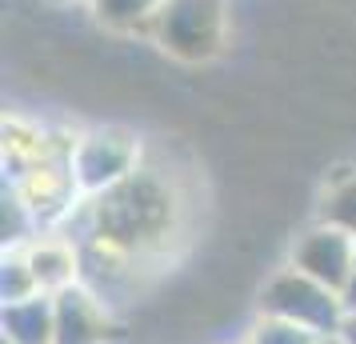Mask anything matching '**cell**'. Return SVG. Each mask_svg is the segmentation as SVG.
Returning <instances> with one entry per match:
<instances>
[{
	"mask_svg": "<svg viewBox=\"0 0 356 344\" xmlns=\"http://www.w3.org/2000/svg\"><path fill=\"white\" fill-rule=\"evenodd\" d=\"M172 224V193L148 172H132L129 181L100 193L97 200V240L113 252H140L164 240Z\"/></svg>",
	"mask_w": 356,
	"mask_h": 344,
	"instance_id": "1",
	"label": "cell"
},
{
	"mask_svg": "<svg viewBox=\"0 0 356 344\" xmlns=\"http://www.w3.org/2000/svg\"><path fill=\"white\" fill-rule=\"evenodd\" d=\"M152 40L184 65H204L220 56L228 40V0H164Z\"/></svg>",
	"mask_w": 356,
	"mask_h": 344,
	"instance_id": "2",
	"label": "cell"
},
{
	"mask_svg": "<svg viewBox=\"0 0 356 344\" xmlns=\"http://www.w3.org/2000/svg\"><path fill=\"white\" fill-rule=\"evenodd\" d=\"M260 312L264 316H280L292 325L308 328L316 336H332L344 325V300L337 288H328L321 280L305 277L300 268H276L260 288Z\"/></svg>",
	"mask_w": 356,
	"mask_h": 344,
	"instance_id": "3",
	"label": "cell"
},
{
	"mask_svg": "<svg viewBox=\"0 0 356 344\" xmlns=\"http://www.w3.org/2000/svg\"><path fill=\"white\" fill-rule=\"evenodd\" d=\"M140 161V145L120 129H97L84 132L68 152V177L81 184L84 193H108L120 181H129Z\"/></svg>",
	"mask_w": 356,
	"mask_h": 344,
	"instance_id": "4",
	"label": "cell"
},
{
	"mask_svg": "<svg viewBox=\"0 0 356 344\" xmlns=\"http://www.w3.org/2000/svg\"><path fill=\"white\" fill-rule=\"evenodd\" d=\"M353 261H356V236L348 232L332 229V224H308L305 232H296V240H292V252H289V264L292 268H300L305 277L321 280L328 288H344V280L353 272Z\"/></svg>",
	"mask_w": 356,
	"mask_h": 344,
	"instance_id": "5",
	"label": "cell"
},
{
	"mask_svg": "<svg viewBox=\"0 0 356 344\" xmlns=\"http://www.w3.org/2000/svg\"><path fill=\"white\" fill-rule=\"evenodd\" d=\"M108 312L92 288L72 284L52 296V344H108Z\"/></svg>",
	"mask_w": 356,
	"mask_h": 344,
	"instance_id": "6",
	"label": "cell"
},
{
	"mask_svg": "<svg viewBox=\"0 0 356 344\" xmlns=\"http://www.w3.org/2000/svg\"><path fill=\"white\" fill-rule=\"evenodd\" d=\"M20 252H24V261H29V268L36 277V288L44 296H56L65 288H72V284H81V256H76L72 240L40 236V240H29Z\"/></svg>",
	"mask_w": 356,
	"mask_h": 344,
	"instance_id": "7",
	"label": "cell"
},
{
	"mask_svg": "<svg viewBox=\"0 0 356 344\" xmlns=\"http://www.w3.org/2000/svg\"><path fill=\"white\" fill-rule=\"evenodd\" d=\"M4 344H52V296H29L0 309Z\"/></svg>",
	"mask_w": 356,
	"mask_h": 344,
	"instance_id": "8",
	"label": "cell"
},
{
	"mask_svg": "<svg viewBox=\"0 0 356 344\" xmlns=\"http://www.w3.org/2000/svg\"><path fill=\"white\" fill-rule=\"evenodd\" d=\"M164 0H88V13L108 28L124 36H152L156 13Z\"/></svg>",
	"mask_w": 356,
	"mask_h": 344,
	"instance_id": "9",
	"label": "cell"
},
{
	"mask_svg": "<svg viewBox=\"0 0 356 344\" xmlns=\"http://www.w3.org/2000/svg\"><path fill=\"white\" fill-rule=\"evenodd\" d=\"M316 220H324V224H332V229L356 236V168L353 172H340V177L328 181V188H324V197H321V213H316Z\"/></svg>",
	"mask_w": 356,
	"mask_h": 344,
	"instance_id": "10",
	"label": "cell"
},
{
	"mask_svg": "<svg viewBox=\"0 0 356 344\" xmlns=\"http://www.w3.org/2000/svg\"><path fill=\"white\" fill-rule=\"evenodd\" d=\"M29 296H40L33 268H29L20 248H8V256L0 264V300L4 304H17V300H29Z\"/></svg>",
	"mask_w": 356,
	"mask_h": 344,
	"instance_id": "11",
	"label": "cell"
},
{
	"mask_svg": "<svg viewBox=\"0 0 356 344\" xmlns=\"http://www.w3.org/2000/svg\"><path fill=\"white\" fill-rule=\"evenodd\" d=\"M244 344H321L316 332L292 325V320H280V316H264L260 312L257 325L248 328V341Z\"/></svg>",
	"mask_w": 356,
	"mask_h": 344,
	"instance_id": "12",
	"label": "cell"
},
{
	"mask_svg": "<svg viewBox=\"0 0 356 344\" xmlns=\"http://www.w3.org/2000/svg\"><path fill=\"white\" fill-rule=\"evenodd\" d=\"M340 300H344V309L356 312V261H353V272L344 280V288H340Z\"/></svg>",
	"mask_w": 356,
	"mask_h": 344,
	"instance_id": "13",
	"label": "cell"
},
{
	"mask_svg": "<svg viewBox=\"0 0 356 344\" xmlns=\"http://www.w3.org/2000/svg\"><path fill=\"white\" fill-rule=\"evenodd\" d=\"M344 344H356V312H344V325H340V332H337Z\"/></svg>",
	"mask_w": 356,
	"mask_h": 344,
	"instance_id": "14",
	"label": "cell"
},
{
	"mask_svg": "<svg viewBox=\"0 0 356 344\" xmlns=\"http://www.w3.org/2000/svg\"><path fill=\"white\" fill-rule=\"evenodd\" d=\"M321 344H344V341H340L337 332H332V336H321Z\"/></svg>",
	"mask_w": 356,
	"mask_h": 344,
	"instance_id": "15",
	"label": "cell"
}]
</instances>
